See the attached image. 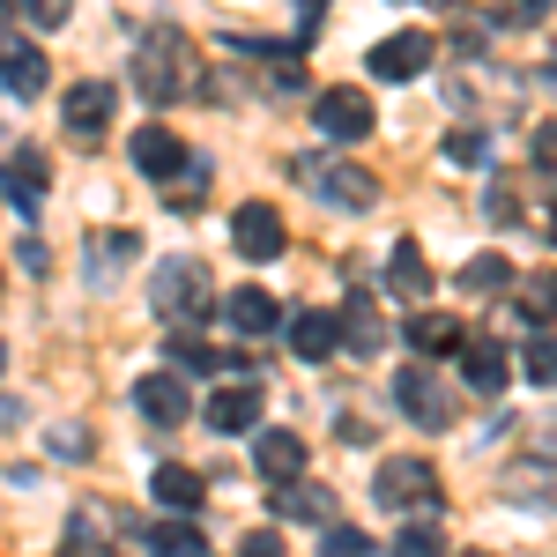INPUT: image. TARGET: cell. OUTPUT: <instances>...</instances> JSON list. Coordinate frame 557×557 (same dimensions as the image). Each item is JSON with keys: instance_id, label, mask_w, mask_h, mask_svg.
Masks as SVG:
<instances>
[{"instance_id": "6da1fadb", "label": "cell", "mask_w": 557, "mask_h": 557, "mask_svg": "<svg viewBox=\"0 0 557 557\" xmlns=\"http://www.w3.org/2000/svg\"><path fill=\"white\" fill-rule=\"evenodd\" d=\"M209 305H215V275L201 260H157V320L172 335H186Z\"/></svg>"}, {"instance_id": "7a4b0ae2", "label": "cell", "mask_w": 557, "mask_h": 557, "mask_svg": "<svg viewBox=\"0 0 557 557\" xmlns=\"http://www.w3.org/2000/svg\"><path fill=\"white\" fill-rule=\"evenodd\" d=\"M186 83H194V67H186L178 30H149V38L134 45V89H141L149 104H178Z\"/></svg>"}, {"instance_id": "3957f363", "label": "cell", "mask_w": 557, "mask_h": 557, "mask_svg": "<svg viewBox=\"0 0 557 557\" xmlns=\"http://www.w3.org/2000/svg\"><path fill=\"white\" fill-rule=\"evenodd\" d=\"M372 491H380L386 513H438V506H446L438 469H431V461H417V454H394V461H380Z\"/></svg>"}, {"instance_id": "277c9868", "label": "cell", "mask_w": 557, "mask_h": 557, "mask_svg": "<svg viewBox=\"0 0 557 557\" xmlns=\"http://www.w3.org/2000/svg\"><path fill=\"white\" fill-rule=\"evenodd\" d=\"M298 178L327 201V209H343V215H364L372 201H380V178L364 172V164H343V157H335V164L312 157V164H298Z\"/></svg>"}, {"instance_id": "5b68a950", "label": "cell", "mask_w": 557, "mask_h": 557, "mask_svg": "<svg viewBox=\"0 0 557 557\" xmlns=\"http://www.w3.org/2000/svg\"><path fill=\"white\" fill-rule=\"evenodd\" d=\"M394 409H401L409 424H424V431H446L454 424V386L438 380L431 364H401V372H394Z\"/></svg>"}, {"instance_id": "8992f818", "label": "cell", "mask_w": 557, "mask_h": 557, "mask_svg": "<svg viewBox=\"0 0 557 557\" xmlns=\"http://www.w3.org/2000/svg\"><path fill=\"white\" fill-rule=\"evenodd\" d=\"M312 127L327 134V141H364V134H372V97L349 89V83L320 89V97H312Z\"/></svg>"}, {"instance_id": "52a82bcc", "label": "cell", "mask_w": 557, "mask_h": 557, "mask_svg": "<svg viewBox=\"0 0 557 557\" xmlns=\"http://www.w3.org/2000/svg\"><path fill=\"white\" fill-rule=\"evenodd\" d=\"M112 112H120V89L112 83H75L67 89V104H60V120H67V141H83V149H97V134L112 127Z\"/></svg>"}, {"instance_id": "ba28073f", "label": "cell", "mask_w": 557, "mask_h": 557, "mask_svg": "<svg viewBox=\"0 0 557 557\" xmlns=\"http://www.w3.org/2000/svg\"><path fill=\"white\" fill-rule=\"evenodd\" d=\"M283 238H290V231H283L275 201H246V209L231 215V246H238V260H253V268L283 253Z\"/></svg>"}, {"instance_id": "9c48e42d", "label": "cell", "mask_w": 557, "mask_h": 557, "mask_svg": "<svg viewBox=\"0 0 557 557\" xmlns=\"http://www.w3.org/2000/svg\"><path fill=\"white\" fill-rule=\"evenodd\" d=\"M127 157H134V172H141V178H178L194 149H186V141H178L172 127H157V120H149V127H141V134L127 141Z\"/></svg>"}, {"instance_id": "30bf717a", "label": "cell", "mask_w": 557, "mask_h": 557, "mask_svg": "<svg viewBox=\"0 0 557 557\" xmlns=\"http://www.w3.org/2000/svg\"><path fill=\"white\" fill-rule=\"evenodd\" d=\"M149 498H157V506H164V513H201V506H209V475L201 469H186V461H164V469L149 475Z\"/></svg>"}, {"instance_id": "8fae6325", "label": "cell", "mask_w": 557, "mask_h": 557, "mask_svg": "<svg viewBox=\"0 0 557 557\" xmlns=\"http://www.w3.org/2000/svg\"><path fill=\"white\" fill-rule=\"evenodd\" d=\"M424 67H431V38L424 30H394L386 45H372V75H380V83H417Z\"/></svg>"}, {"instance_id": "7c38bea8", "label": "cell", "mask_w": 557, "mask_h": 557, "mask_svg": "<svg viewBox=\"0 0 557 557\" xmlns=\"http://www.w3.org/2000/svg\"><path fill=\"white\" fill-rule=\"evenodd\" d=\"M0 83L15 89V97H38L52 83V67H45V52L30 38H15V30H0Z\"/></svg>"}, {"instance_id": "4fadbf2b", "label": "cell", "mask_w": 557, "mask_h": 557, "mask_svg": "<svg viewBox=\"0 0 557 557\" xmlns=\"http://www.w3.org/2000/svg\"><path fill=\"white\" fill-rule=\"evenodd\" d=\"M0 186H8V201L23 215H38L45 186H52V164H45L38 149H8V164H0Z\"/></svg>"}, {"instance_id": "5bb4252c", "label": "cell", "mask_w": 557, "mask_h": 557, "mask_svg": "<svg viewBox=\"0 0 557 557\" xmlns=\"http://www.w3.org/2000/svg\"><path fill=\"white\" fill-rule=\"evenodd\" d=\"M201 417H209V431H223V438H231V431H253V424H260V386H253V380L215 386Z\"/></svg>"}, {"instance_id": "9a60e30c", "label": "cell", "mask_w": 557, "mask_h": 557, "mask_svg": "<svg viewBox=\"0 0 557 557\" xmlns=\"http://www.w3.org/2000/svg\"><path fill=\"white\" fill-rule=\"evenodd\" d=\"M343 343L357 349V357H380L386 349V320H380V305H372V290H349V305H343Z\"/></svg>"}, {"instance_id": "2e32d148", "label": "cell", "mask_w": 557, "mask_h": 557, "mask_svg": "<svg viewBox=\"0 0 557 557\" xmlns=\"http://www.w3.org/2000/svg\"><path fill=\"white\" fill-rule=\"evenodd\" d=\"M134 409H141V417H149V424H186V386L172 380V372H149V380L134 386Z\"/></svg>"}, {"instance_id": "e0dca14e", "label": "cell", "mask_w": 557, "mask_h": 557, "mask_svg": "<svg viewBox=\"0 0 557 557\" xmlns=\"http://www.w3.org/2000/svg\"><path fill=\"white\" fill-rule=\"evenodd\" d=\"M253 469L268 475V483H298L305 475V438L298 431H268V438L253 446Z\"/></svg>"}, {"instance_id": "ac0fdd59", "label": "cell", "mask_w": 557, "mask_h": 557, "mask_svg": "<svg viewBox=\"0 0 557 557\" xmlns=\"http://www.w3.org/2000/svg\"><path fill=\"white\" fill-rule=\"evenodd\" d=\"M343 343V327H335V312H290V349H298L305 364H327Z\"/></svg>"}, {"instance_id": "d6986e66", "label": "cell", "mask_w": 557, "mask_h": 557, "mask_svg": "<svg viewBox=\"0 0 557 557\" xmlns=\"http://www.w3.org/2000/svg\"><path fill=\"white\" fill-rule=\"evenodd\" d=\"M506 343H461V380L475 386V394H498L506 386Z\"/></svg>"}, {"instance_id": "ffe728a7", "label": "cell", "mask_w": 557, "mask_h": 557, "mask_svg": "<svg viewBox=\"0 0 557 557\" xmlns=\"http://www.w3.org/2000/svg\"><path fill=\"white\" fill-rule=\"evenodd\" d=\"M223 312H231V327H238V335H275V298H268L260 283L231 290V298H223Z\"/></svg>"}, {"instance_id": "44dd1931", "label": "cell", "mask_w": 557, "mask_h": 557, "mask_svg": "<svg viewBox=\"0 0 557 557\" xmlns=\"http://www.w3.org/2000/svg\"><path fill=\"white\" fill-rule=\"evenodd\" d=\"M386 283H394L401 298H431V268H424V246H417V238H401V246L386 253Z\"/></svg>"}, {"instance_id": "7402d4cb", "label": "cell", "mask_w": 557, "mask_h": 557, "mask_svg": "<svg viewBox=\"0 0 557 557\" xmlns=\"http://www.w3.org/2000/svg\"><path fill=\"white\" fill-rule=\"evenodd\" d=\"M409 343L424 349V357H454L469 335H461V320H446V312H417V320H409Z\"/></svg>"}, {"instance_id": "603a6c76", "label": "cell", "mask_w": 557, "mask_h": 557, "mask_svg": "<svg viewBox=\"0 0 557 557\" xmlns=\"http://www.w3.org/2000/svg\"><path fill=\"white\" fill-rule=\"evenodd\" d=\"M149 557H209V543H201L194 520H157L149 528Z\"/></svg>"}, {"instance_id": "cb8c5ba5", "label": "cell", "mask_w": 557, "mask_h": 557, "mask_svg": "<svg viewBox=\"0 0 557 557\" xmlns=\"http://www.w3.org/2000/svg\"><path fill=\"white\" fill-rule=\"evenodd\" d=\"M275 506H283L290 520H320V528H335V506H327V491H320V483H283V491H275Z\"/></svg>"}, {"instance_id": "d4e9b609", "label": "cell", "mask_w": 557, "mask_h": 557, "mask_svg": "<svg viewBox=\"0 0 557 557\" xmlns=\"http://www.w3.org/2000/svg\"><path fill=\"white\" fill-rule=\"evenodd\" d=\"M513 283V260H498V253H475L469 268H461V290L469 298H491V290H506Z\"/></svg>"}, {"instance_id": "484cf974", "label": "cell", "mask_w": 557, "mask_h": 557, "mask_svg": "<svg viewBox=\"0 0 557 557\" xmlns=\"http://www.w3.org/2000/svg\"><path fill=\"white\" fill-rule=\"evenodd\" d=\"M506 491H513V498H535V506H557V461H550V469H535V461L513 469V475H506Z\"/></svg>"}, {"instance_id": "4316f807", "label": "cell", "mask_w": 557, "mask_h": 557, "mask_svg": "<svg viewBox=\"0 0 557 557\" xmlns=\"http://www.w3.org/2000/svg\"><path fill=\"white\" fill-rule=\"evenodd\" d=\"M520 320H557V275H535V283H520Z\"/></svg>"}, {"instance_id": "83f0119b", "label": "cell", "mask_w": 557, "mask_h": 557, "mask_svg": "<svg viewBox=\"0 0 557 557\" xmlns=\"http://www.w3.org/2000/svg\"><path fill=\"white\" fill-rule=\"evenodd\" d=\"M520 364H528V380H543V386H557V335H528V349H520Z\"/></svg>"}, {"instance_id": "f1b7e54d", "label": "cell", "mask_w": 557, "mask_h": 557, "mask_svg": "<svg viewBox=\"0 0 557 557\" xmlns=\"http://www.w3.org/2000/svg\"><path fill=\"white\" fill-rule=\"evenodd\" d=\"M446 164H461V172H475V164H491V141H483L475 127L446 134Z\"/></svg>"}, {"instance_id": "f546056e", "label": "cell", "mask_w": 557, "mask_h": 557, "mask_svg": "<svg viewBox=\"0 0 557 557\" xmlns=\"http://www.w3.org/2000/svg\"><path fill=\"white\" fill-rule=\"evenodd\" d=\"M394 557H446V543H438V528H431V520H417V528H401V535H394Z\"/></svg>"}, {"instance_id": "4dcf8cb0", "label": "cell", "mask_w": 557, "mask_h": 557, "mask_svg": "<svg viewBox=\"0 0 557 557\" xmlns=\"http://www.w3.org/2000/svg\"><path fill=\"white\" fill-rule=\"evenodd\" d=\"M172 357L186 364V372H215V364H223V357H215V349H201L194 335H172Z\"/></svg>"}, {"instance_id": "1f68e13d", "label": "cell", "mask_w": 557, "mask_h": 557, "mask_svg": "<svg viewBox=\"0 0 557 557\" xmlns=\"http://www.w3.org/2000/svg\"><path fill=\"white\" fill-rule=\"evenodd\" d=\"M327 557H380L357 528H327Z\"/></svg>"}, {"instance_id": "d6a6232c", "label": "cell", "mask_w": 557, "mask_h": 557, "mask_svg": "<svg viewBox=\"0 0 557 557\" xmlns=\"http://www.w3.org/2000/svg\"><path fill=\"white\" fill-rule=\"evenodd\" d=\"M483 215H491V223H513V215H520V201H513V186H506V178L483 194Z\"/></svg>"}, {"instance_id": "836d02e7", "label": "cell", "mask_w": 557, "mask_h": 557, "mask_svg": "<svg viewBox=\"0 0 557 557\" xmlns=\"http://www.w3.org/2000/svg\"><path fill=\"white\" fill-rule=\"evenodd\" d=\"M557 0H498V23H535V15H550Z\"/></svg>"}, {"instance_id": "e575fe53", "label": "cell", "mask_w": 557, "mask_h": 557, "mask_svg": "<svg viewBox=\"0 0 557 557\" xmlns=\"http://www.w3.org/2000/svg\"><path fill=\"white\" fill-rule=\"evenodd\" d=\"M238 557H283V535H275V528H253V535L238 543Z\"/></svg>"}, {"instance_id": "d590c367", "label": "cell", "mask_w": 557, "mask_h": 557, "mask_svg": "<svg viewBox=\"0 0 557 557\" xmlns=\"http://www.w3.org/2000/svg\"><path fill=\"white\" fill-rule=\"evenodd\" d=\"M52 454H60V461H83V454H89V438H83L75 424H67V431H52Z\"/></svg>"}, {"instance_id": "8d00e7d4", "label": "cell", "mask_w": 557, "mask_h": 557, "mask_svg": "<svg viewBox=\"0 0 557 557\" xmlns=\"http://www.w3.org/2000/svg\"><path fill=\"white\" fill-rule=\"evenodd\" d=\"M23 8L38 15V30H52V23H67V8H75V0H23Z\"/></svg>"}, {"instance_id": "74e56055", "label": "cell", "mask_w": 557, "mask_h": 557, "mask_svg": "<svg viewBox=\"0 0 557 557\" xmlns=\"http://www.w3.org/2000/svg\"><path fill=\"white\" fill-rule=\"evenodd\" d=\"M15 260H23L30 275H45V268H52V260H45V238H23V246H15Z\"/></svg>"}, {"instance_id": "f35d334b", "label": "cell", "mask_w": 557, "mask_h": 557, "mask_svg": "<svg viewBox=\"0 0 557 557\" xmlns=\"http://www.w3.org/2000/svg\"><path fill=\"white\" fill-rule=\"evenodd\" d=\"M67 557H89V513L67 520Z\"/></svg>"}, {"instance_id": "ab89813d", "label": "cell", "mask_w": 557, "mask_h": 557, "mask_svg": "<svg viewBox=\"0 0 557 557\" xmlns=\"http://www.w3.org/2000/svg\"><path fill=\"white\" fill-rule=\"evenodd\" d=\"M320 15H327V0H298V30H305V38L320 30Z\"/></svg>"}, {"instance_id": "60d3db41", "label": "cell", "mask_w": 557, "mask_h": 557, "mask_svg": "<svg viewBox=\"0 0 557 557\" xmlns=\"http://www.w3.org/2000/svg\"><path fill=\"white\" fill-rule=\"evenodd\" d=\"M535 157H543V164L557 172V127H543V134H535Z\"/></svg>"}, {"instance_id": "b9f144b4", "label": "cell", "mask_w": 557, "mask_h": 557, "mask_svg": "<svg viewBox=\"0 0 557 557\" xmlns=\"http://www.w3.org/2000/svg\"><path fill=\"white\" fill-rule=\"evenodd\" d=\"M535 431H543V454H557V417H543Z\"/></svg>"}, {"instance_id": "7bdbcfd3", "label": "cell", "mask_w": 557, "mask_h": 557, "mask_svg": "<svg viewBox=\"0 0 557 557\" xmlns=\"http://www.w3.org/2000/svg\"><path fill=\"white\" fill-rule=\"evenodd\" d=\"M8 8H15V0H0V23H8Z\"/></svg>"}, {"instance_id": "ee69618b", "label": "cell", "mask_w": 557, "mask_h": 557, "mask_svg": "<svg viewBox=\"0 0 557 557\" xmlns=\"http://www.w3.org/2000/svg\"><path fill=\"white\" fill-rule=\"evenodd\" d=\"M550 75H557V45H550Z\"/></svg>"}, {"instance_id": "f6af8a7d", "label": "cell", "mask_w": 557, "mask_h": 557, "mask_svg": "<svg viewBox=\"0 0 557 557\" xmlns=\"http://www.w3.org/2000/svg\"><path fill=\"white\" fill-rule=\"evenodd\" d=\"M550 238H557V209H550Z\"/></svg>"}, {"instance_id": "bcb514c9", "label": "cell", "mask_w": 557, "mask_h": 557, "mask_svg": "<svg viewBox=\"0 0 557 557\" xmlns=\"http://www.w3.org/2000/svg\"><path fill=\"white\" fill-rule=\"evenodd\" d=\"M0 364H8V349H0Z\"/></svg>"}]
</instances>
